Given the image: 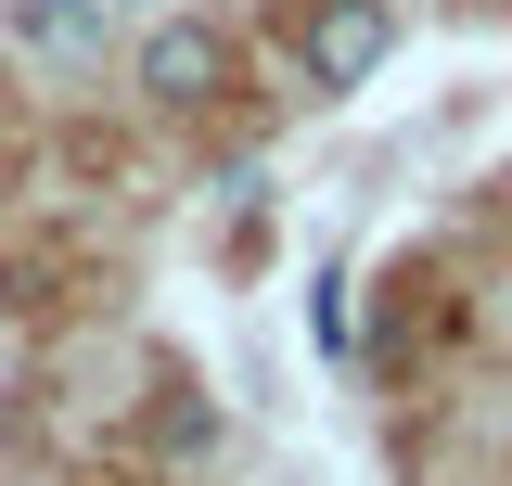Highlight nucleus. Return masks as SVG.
Segmentation results:
<instances>
[{
  "label": "nucleus",
  "instance_id": "obj_1",
  "mask_svg": "<svg viewBox=\"0 0 512 486\" xmlns=\"http://www.w3.org/2000/svg\"><path fill=\"white\" fill-rule=\"evenodd\" d=\"M295 52H308V90H333V103H346V90H372V77H384V52H397V13H384V0H320Z\"/></svg>",
  "mask_w": 512,
  "mask_h": 486
},
{
  "label": "nucleus",
  "instance_id": "obj_4",
  "mask_svg": "<svg viewBox=\"0 0 512 486\" xmlns=\"http://www.w3.org/2000/svg\"><path fill=\"white\" fill-rule=\"evenodd\" d=\"M103 13H154V0H103Z\"/></svg>",
  "mask_w": 512,
  "mask_h": 486
},
{
  "label": "nucleus",
  "instance_id": "obj_2",
  "mask_svg": "<svg viewBox=\"0 0 512 486\" xmlns=\"http://www.w3.org/2000/svg\"><path fill=\"white\" fill-rule=\"evenodd\" d=\"M141 90H154V103H218V90H231V39H218V26H205V13H154V39H141Z\"/></svg>",
  "mask_w": 512,
  "mask_h": 486
},
{
  "label": "nucleus",
  "instance_id": "obj_3",
  "mask_svg": "<svg viewBox=\"0 0 512 486\" xmlns=\"http://www.w3.org/2000/svg\"><path fill=\"white\" fill-rule=\"evenodd\" d=\"M26 39H39V52H90V39H103V0H26Z\"/></svg>",
  "mask_w": 512,
  "mask_h": 486
}]
</instances>
